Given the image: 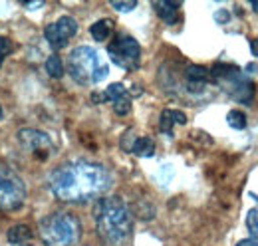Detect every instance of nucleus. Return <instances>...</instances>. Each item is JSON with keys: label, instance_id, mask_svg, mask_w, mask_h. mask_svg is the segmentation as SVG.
Wrapping results in <instances>:
<instances>
[{"label": "nucleus", "instance_id": "1", "mask_svg": "<svg viewBox=\"0 0 258 246\" xmlns=\"http://www.w3.org/2000/svg\"><path fill=\"white\" fill-rule=\"evenodd\" d=\"M48 187L64 203H88L99 199L111 187L109 171L92 161H70L50 173Z\"/></svg>", "mask_w": 258, "mask_h": 246}, {"label": "nucleus", "instance_id": "2", "mask_svg": "<svg viewBox=\"0 0 258 246\" xmlns=\"http://www.w3.org/2000/svg\"><path fill=\"white\" fill-rule=\"evenodd\" d=\"M94 220L99 238L105 244H125L133 230V218L119 197H103L94 207Z\"/></svg>", "mask_w": 258, "mask_h": 246}, {"label": "nucleus", "instance_id": "3", "mask_svg": "<svg viewBox=\"0 0 258 246\" xmlns=\"http://www.w3.org/2000/svg\"><path fill=\"white\" fill-rule=\"evenodd\" d=\"M68 72L80 86H94L107 78L109 66L92 46H78L70 52Z\"/></svg>", "mask_w": 258, "mask_h": 246}, {"label": "nucleus", "instance_id": "4", "mask_svg": "<svg viewBox=\"0 0 258 246\" xmlns=\"http://www.w3.org/2000/svg\"><path fill=\"white\" fill-rule=\"evenodd\" d=\"M40 238L46 246H74L82 236L80 220L70 213H52L40 220Z\"/></svg>", "mask_w": 258, "mask_h": 246}, {"label": "nucleus", "instance_id": "5", "mask_svg": "<svg viewBox=\"0 0 258 246\" xmlns=\"http://www.w3.org/2000/svg\"><path fill=\"white\" fill-rule=\"evenodd\" d=\"M211 80L223 86L230 93V97L240 103H250L254 97V84L248 78H244L236 66H228V64L215 66L211 70Z\"/></svg>", "mask_w": 258, "mask_h": 246}, {"label": "nucleus", "instance_id": "6", "mask_svg": "<svg viewBox=\"0 0 258 246\" xmlns=\"http://www.w3.org/2000/svg\"><path fill=\"white\" fill-rule=\"evenodd\" d=\"M26 184L20 175L6 163H0V211L14 213L26 203Z\"/></svg>", "mask_w": 258, "mask_h": 246}, {"label": "nucleus", "instance_id": "7", "mask_svg": "<svg viewBox=\"0 0 258 246\" xmlns=\"http://www.w3.org/2000/svg\"><path fill=\"white\" fill-rule=\"evenodd\" d=\"M107 54H109V60L113 61L115 66H119L121 70H137L139 68V60H141V46L135 38L125 36V34H119L115 36L109 46H107Z\"/></svg>", "mask_w": 258, "mask_h": 246}, {"label": "nucleus", "instance_id": "8", "mask_svg": "<svg viewBox=\"0 0 258 246\" xmlns=\"http://www.w3.org/2000/svg\"><path fill=\"white\" fill-rule=\"evenodd\" d=\"M18 141L30 149L32 155L38 161H46L50 155L54 153V143H52V137L40 129H32V127H26V129H20L18 131Z\"/></svg>", "mask_w": 258, "mask_h": 246}, {"label": "nucleus", "instance_id": "9", "mask_svg": "<svg viewBox=\"0 0 258 246\" xmlns=\"http://www.w3.org/2000/svg\"><path fill=\"white\" fill-rule=\"evenodd\" d=\"M78 34V20L72 16H62L60 20H56L54 24H50L44 36L48 40V44L54 50H62L68 46V42Z\"/></svg>", "mask_w": 258, "mask_h": 246}, {"label": "nucleus", "instance_id": "10", "mask_svg": "<svg viewBox=\"0 0 258 246\" xmlns=\"http://www.w3.org/2000/svg\"><path fill=\"white\" fill-rule=\"evenodd\" d=\"M153 8H155V12L159 14V18H161L163 22H167V24H175L177 18H179L181 2H169V0L153 2Z\"/></svg>", "mask_w": 258, "mask_h": 246}, {"label": "nucleus", "instance_id": "11", "mask_svg": "<svg viewBox=\"0 0 258 246\" xmlns=\"http://www.w3.org/2000/svg\"><path fill=\"white\" fill-rule=\"evenodd\" d=\"M175 123L185 125V123H187L185 113H181V111H177V109H165V111L161 113V121H159L163 133L171 135V133H173V125H175Z\"/></svg>", "mask_w": 258, "mask_h": 246}, {"label": "nucleus", "instance_id": "12", "mask_svg": "<svg viewBox=\"0 0 258 246\" xmlns=\"http://www.w3.org/2000/svg\"><path fill=\"white\" fill-rule=\"evenodd\" d=\"M6 238H8V242H12L14 246L28 244L30 238H32V230H30V226H26V224H16V226H12V228L6 232Z\"/></svg>", "mask_w": 258, "mask_h": 246}, {"label": "nucleus", "instance_id": "13", "mask_svg": "<svg viewBox=\"0 0 258 246\" xmlns=\"http://www.w3.org/2000/svg\"><path fill=\"white\" fill-rule=\"evenodd\" d=\"M185 78H187V82H189L191 86L201 88L203 84H207V82L211 80V72H209L207 68H203V66H189V68L185 70Z\"/></svg>", "mask_w": 258, "mask_h": 246}, {"label": "nucleus", "instance_id": "14", "mask_svg": "<svg viewBox=\"0 0 258 246\" xmlns=\"http://www.w3.org/2000/svg\"><path fill=\"white\" fill-rule=\"evenodd\" d=\"M111 30H113V22H111V20H99L96 24H92L90 34H92V38H94L96 42H103V40L109 38Z\"/></svg>", "mask_w": 258, "mask_h": 246}, {"label": "nucleus", "instance_id": "15", "mask_svg": "<svg viewBox=\"0 0 258 246\" xmlns=\"http://www.w3.org/2000/svg\"><path fill=\"white\" fill-rule=\"evenodd\" d=\"M133 153L137 155V157H143V159L153 157V153H155V143L149 137H139V139H135Z\"/></svg>", "mask_w": 258, "mask_h": 246}, {"label": "nucleus", "instance_id": "16", "mask_svg": "<svg viewBox=\"0 0 258 246\" xmlns=\"http://www.w3.org/2000/svg\"><path fill=\"white\" fill-rule=\"evenodd\" d=\"M46 72L52 76V78H56V80H60L62 76H64V64H62V58L60 56H50L48 60H46Z\"/></svg>", "mask_w": 258, "mask_h": 246}, {"label": "nucleus", "instance_id": "17", "mask_svg": "<svg viewBox=\"0 0 258 246\" xmlns=\"http://www.w3.org/2000/svg\"><path fill=\"white\" fill-rule=\"evenodd\" d=\"M226 121H228V125H230L232 129H236V131H242V129H246V115H244L242 111H236V109L228 111V115H226Z\"/></svg>", "mask_w": 258, "mask_h": 246}, {"label": "nucleus", "instance_id": "18", "mask_svg": "<svg viewBox=\"0 0 258 246\" xmlns=\"http://www.w3.org/2000/svg\"><path fill=\"white\" fill-rule=\"evenodd\" d=\"M103 93H105V97H107L111 103L117 101V99H121V97H127V90H125L123 84H111Z\"/></svg>", "mask_w": 258, "mask_h": 246}, {"label": "nucleus", "instance_id": "19", "mask_svg": "<svg viewBox=\"0 0 258 246\" xmlns=\"http://www.w3.org/2000/svg\"><path fill=\"white\" fill-rule=\"evenodd\" d=\"M129 109H131V101H129V95L127 97H121L117 101H113V111L117 115H127Z\"/></svg>", "mask_w": 258, "mask_h": 246}, {"label": "nucleus", "instance_id": "20", "mask_svg": "<svg viewBox=\"0 0 258 246\" xmlns=\"http://www.w3.org/2000/svg\"><path fill=\"white\" fill-rule=\"evenodd\" d=\"M10 50H12V42H10L8 38L0 36V66H2L4 58H6L8 54H10Z\"/></svg>", "mask_w": 258, "mask_h": 246}, {"label": "nucleus", "instance_id": "21", "mask_svg": "<svg viewBox=\"0 0 258 246\" xmlns=\"http://www.w3.org/2000/svg\"><path fill=\"white\" fill-rule=\"evenodd\" d=\"M246 226L252 230V232H256L258 230V209H252L248 216H246Z\"/></svg>", "mask_w": 258, "mask_h": 246}, {"label": "nucleus", "instance_id": "22", "mask_svg": "<svg viewBox=\"0 0 258 246\" xmlns=\"http://www.w3.org/2000/svg\"><path fill=\"white\" fill-rule=\"evenodd\" d=\"M111 8H115L117 12H131L133 8H137V2H111Z\"/></svg>", "mask_w": 258, "mask_h": 246}, {"label": "nucleus", "instance_id": "23", "mask_svg": "<svg viewBox=\"0 0 258 246\" xmlns=\"http://www.w3.org/2000/svg\"><path fill=\"white\" fill-rule=\"evenodd\" d=\"M215 20H217L219 24H225V22L230 20V14H228L226 10H217V12H215Z\"/></svg>", "mask_w": 258, "mask_h": 246}, {"label": "nucleus", "instance_id": "24", "mask_svg": "<svg viewBox=\"0 0 258 246\" xmlns=\"http://www.w3.org/2000/svg\"><path fill=\"white\" fill-rule=\"evenodd\" d=\"M236 246H258V236H250V238H244V240L236 242Z\"/></svg>", "mask_w": 258, "mask_h": 246}, {"label": "nucleus", "instance_id": "25", "mask_svg": "<svg viewBox=\"0 0 258 246\" xmlns=\"http://www.w3.org/2000/svg\"><path fill=\"white\" fill-rule=\"evenodd\" d=\"M92 99H94V101H97V103H99V101H107V97H105V93H101V92L94 93V95H92Z\"/></svg>", "mask_w": 258, "mask_h": 246}, {"label": "nucleus", "instance_id": "26", "mask_svg": "<svg viewBox=\"0 0 258 246\" xmlns=\"http://www.w3.org/2000/svg\"><path fill=\"white\" fill-rule=\"evenodd\" d=\"M250 52H252V56L258 58V40H252V42H250Z\"/></svg>", "mask_w": 258, "mask_h": 246}, {"label": "nucleus", "instance_id": "27", "mask_svg": "<svg viewBox=\"0 0 258 246\" xmlns=\"http://www.w3.org/2000/svg\"><path fill=\"white\" fill-rule=\"evenodd\" d=\"M24 6H26V8H42L44 2H24Z\"/></svg>", "mask_w": 258, "mask_h": 246}, {"label": "nucleus", "instance_id": "28", "mask_svg": "<svg viewBox=\"0 0 258 246\" xmlns=\"http://www.w3.org/2000/svg\"><path fill=\"white\" fill-rule=\"evenodd\" d=\"M250 6L256 10V14H258V0H254V2H250Z\"/></svg>", "mask_w": 258, "mask_h": 246}, {"label": "nucleus", "instance_id": "29", "mask_svg": "<svg viewBox=\"0 0 258 246\" xmlns=\"http://www.w3.org/2000/svg\"><path fill=\"white\" fill-rule=\"evenodd\" d=\"M0 119H2V105H0Z\"/></svg>", "mask_w": 258, "mask_h": 246}, {"label": "nucleus", "instance_id": "30", "mask_svg": "<svg viewBox=\"0 0 258 246\" xmlns=\"http://www.w3.org/2000/svg\"><path fill=\"white\" fill-rule=\"evenodd\" d=\"M22 246H24V244H22Z\"/></svg>", "mask_w": 258, "mask_h": 246}]
</instances>
